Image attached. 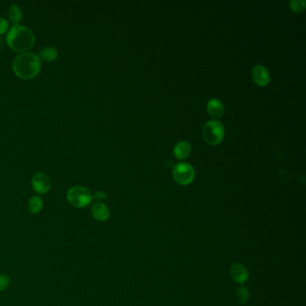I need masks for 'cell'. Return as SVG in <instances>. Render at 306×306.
<instances>
[{
	"label": "cell",
	"instance_id": "8",
	"mask_svg": "<svg viewBox=\"0 0 306 306\" xmlns=\"http://www.w3.org/2000/svg\"><path fill=\"white\" fill-rule=\"evenodd\" d=\"M230 276L235 282L243 285L249 278V272L243 264L235 263L230 268Z\"/></svg>",
	"mask_w": 306,
	"mask_h": 306
},
{
	"label": "cell",
	"instance_id": "6",
	"mask_svg": "<svg viewBox=\"0 0 306 306\" xmlns=\"http://www.w3.org/2000/svg\"><path fill=\"white\" fill-rule=\"evenodd\" d=\"M32 185L34 191L40 194H45L51 190V182L44 172H37L32 179Z\"/></svg>",
	"mask_w": 306,
	"mask_h": 306
},
{
	"label": "cell",
	"instance_id": "3",
	"mask_svg": "<svg viewBox=\"0 0 306 306\" xmlns=\"http://www.w3.org/2000/svg\"><path fill=\"white\" fill-rule=\"evenodd\" d=\"M203 139L210 146H216L220 143L225 136L224 125L218 120L207 121L202 129Z\"/></svg>",
	"mask_w": 306,
	"mask_h": 306
},
{
	"label": "cell",
	"instance_id": "9",
	"mask_svg": "<svg viewBox=\"0 0 306 306\" xmlns=\"http://www.w3.org/2000/svg\"><path fill=\"white\" fill-rule=\"evenodd\" d=\"M92 215L96 220L105 222L110 217V209L102 202H96L92 206Z\"/></svg>",
	"mask_w": 306,
	"mask_h": 306
},
{
	"label": "cell",
	"instance_id": "17",
	"mask_svg": "<svg viewBox=\"0 0 306 306\" xmlns=\"http://www.w3.org/2000/svg\"><path fill=\"white\" fill-rule=\"evenodd\" d=\"M10 279L6 275H0V291H4L9 287Z\"/></svg>",
	"mask_w": 306,
	"mask_h": 306
},
{
	"label": "cell",
	"instance_id": "15",
	"mask_svg": "<svg viewBox=\"0 0 306 306\" xmlns=\"http://www.w3.org/2000/svg\"><path fill=\"white\" fill-rule=\"evenodd\" d=\"M236 298H237V300H238L239 304H241V305L246 304L247 301H248V299H249V291H248L247 287L241 285V287L237 289Z\"/></svg>",
	"mask_w": 306,
	"mask_h": 306
},
{
	"label": "cell",
	"instance_id": "12",
	"mask_svg": "<svg viewBox=\"0 0 306 306\" xmlns=\"http://www.w3.org/2000/svg\"><path fill=\"white\" fill-rule=\"evenodd\" d=\"M57 56H58V51L57 49L54 47H46V48L43 49L40 52V57H42L44 61H47V62H51V61L56 60Z\"/></svg>",
	"mask_w": 306,
	"mask_h": 306
},
{
	"label": "cell",
	"instance_id": "1",
	"mask_svg": "<svg viewBox=\"0 0 306 306\" xmlns=\"http://www.w3.org/2000/svg\"><path fill=\"white\" fill-rule=\"evenodd\" d=\"M34 43L35 36L34 32L24 25H14L6 35L7 45L16 52H27L33 48Z\"/></svg>",
	"mask_w": 306,
	"mask_h": 306
},
{
	"label": "cell",
	"instance_id": "14",
	"mask_svg": "<svg viewBox=\"0 0 306 306\" xmlns=\"http://www.w3.org/2000/svg\"><path fill=\"white\" fill-rule=\"evenodd\" d=\"M8 18H9L10 22L13 23L14 25H16L22 20L23 14L18 5H12L10 6L8 9Z\"/></svg>",
	"mask_w": 306,
	"mask_h": 306
},
{
	"label": "cell",
	"instance_id": "11",
	"mask_svg": "<svg viewBox=\"0 0 306 306\" xmlns=\"http://www.w3.org/2000/svg\"><path fill=\"white\" fill-rule=\"evenodd\" d=\"M192 152V148L191 145L187 141H180L178 142L173 149V153L174 156L179 159V160H184L186 158L189 157V155L191 154Z\"/></svg>",
	"mask_w": 306,
	"mask_h": 306
},
{
	"label": "cell",
	"instance_id": "13",
	"mask_svg": "<svg viewBox=\"0 0 306 306\" xmlns=\"http://www.w3.org/2000/svg\"><path fill=\"white\" fill-rule=\"evenodd\" d=\"M43 207V201L42 198L34 196L29 201L28 210L31 214H39Z\"/></svg>",
	"mask_w": 306,
	"mask_h": 306
},
{
	"label": "cell",
	"instance_id": "5",
	"mask_svg": "<svg viewBox=\"0 0 306 306\" xmlns=\"http://www.w3.org/2000/svg\"><path fill=\"white\" fill-rule=\"evenodd\" d=\"M172 176L179 184L188 185L192 183L195 178V170L189 163H178L173 168Z\"/></svg>",
	"mask_w": 306,
	"mask_h": 306
},
{
	"label": "cell",
	"instance_id": "10",
	"mask_svg": "<svg viewBox=\"0 0 306 306\" xmlns=\"http://www.w3.org/2000/svg\"><path fill=\"white\" fill-rule=\"evenodd\" d=\"M206 110L211 118H213L215 120L221 118L225 112V109H224L222 102L216 98H212L207 102Z\"/></svg>",
	"mask_w": 306,
	"mask_h": 306
},
{
	"label": "cell",
	"instance_id": "2",
	"mask_svg": "<svg viewBox=\"0 0 306 306\" xmlns=\"http://www.w3.org/2000/svg\"><path fill=\"white\" fill-rule=\"evenodd\" d=\"M41 60L34 53H21L13 61V70L21 79L29 80L36 77L41 70Z\"/></svg>",
	"mask_w": 306,
	"mask_h": 306
},
{
	"label": "cell",
	"instance_id": "18",
	"mask_svg": "<svg viewBox=\"0 0 306 306\" xmlns=\"http://www.w3.org/2000/svg\"><path fill=\"white\" fill-rule=\"evenodd\" d=\"M7 30H8V22L5 18L0 17V34H5Z\"/></svg>",
	"mask_w": 306,
	"mask_h": 306
},
{
	"label": "cell",
	"instance_id": "16",
	"mask_svg": "<svg viewBox=\"0 0 306 306\" xmlns=\"http://www.w3.org/2000/svg\"><path fill=\"white\" fill-rule=\"evenodd\" d=\"M306 2L305 0H293L289 2V7L290 9L296 12L300 13L306 9Z\"/></svg>",
	"mask_w": 306,
	"mask_h": 306
},
{
	"label": "cell",
	"instance_id": "4",
	"mask_svg": "<svg viewBox=\"0 0 306 306\" xmlns=\"http://www.w3.org/2000/svg\"><path fill=\"white\" fill-rule=\"evenodd\" d=\"M67 199L72 206L84 208L89 206L93 201V195L89 190L83 186H74L67 192Z\"/></svg>",
	"mask_w": 306,
	"mask_h": 306
},
{
	"label": "cell",
	"instance_id": "19",
	"mask_svg": "<svg viewBox=\"0 0 306 306\" xmlns=\"http://www.w3.org/2000/svg\"><path fill=\"white\" fill-rule=\"evenodd\" d=\"M93 198H95L96 201H98V202H102V201H103V200H105L106 199L105 192H96V194H95V196H93Z\"/></svg>",
	"mask_w": 306,
	"mask_h": 306
},
{
	"label": "cell",
	"instance_id": "7",
	"mask_svg": "<svg viewBox=\"0 0 306 306\" xmlns=\"http://www.w3.org/2000/svg\"><path fill=\"white\" fill-rule=\"evenodd\" d=\"M252 77L254 83L260 87L268 86L270 82V75L263 65H255L252 69Z\"/></svg>",
	"mask_w": 306,
	"mask_h": 306
}]
</instances>
